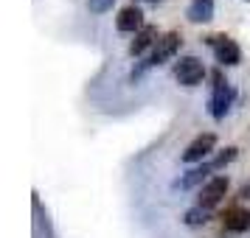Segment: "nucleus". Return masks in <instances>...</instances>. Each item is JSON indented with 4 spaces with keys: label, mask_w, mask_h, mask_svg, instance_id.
<instances>
[{
    "label": "nucleus",
    "mask_w": 250,
    "mask_h": 238,
    "mask_svg": "<svg viewBox=\"0 0 250 238\" xmlns=\"http://www.w3.org/2000/svg\"><path fill=\"white\" fill-rule=\"evenodd\" d=\"M230 160H236V148H225V151H222L219 157L200 163V165H197V168H191L188 174H186V177H183V180L174 182V188H183V191H188V188H197V185H200L203 180H208V177H211L214 171L225 168V165L230 163Z\"/></svg>",
    "instance_id": "nucleus-1"
},
{
    "label": "nucleus",
    "mask_w": 250,
    "mask_h": 238,
    "mask_svg": "<svg viewBox=\"0 0 250 238\" xmlns=\"http://www.w3.org/2000/svg\"><path fill=\"white\" fill-rule=\"evenodd\" d=\"M177 48H180V34H174V31L163 34L158 42H155V48H152L149 59H144V62H141V65L132 70V79H138V76H141V73H144L146 68H155V65H163V62H169V59L177 54Z\"/></svg>",
    "instance_id": "nucleus-2"
},
{
    "label": "nucleus",
    "mask_w": 250,
    "mask_h": 238,
    "mask_svg": "<svg viewBox=\"0 0 250 238\" xmlns=\"http://www.w3.org/2000/svg\"><path fill=\"white\" fill-rule=\"evenodd\" d=\"M230 101H233V87L222 79V73L216 70L214 73V92H211V115L216 121H222L225 112L230 110Z\"/></svg>",
    "instance_id": "nucleus-3"
},
{
    "label": "nucleus",
    "mask_w": 250,
    "mask_h": 238,
    "mask_svg": "<svg viewBox=\"0 0 250 238\" xmlns=\"http://www.w3.org/2000/svg\"><path fill=\"white\" fill-rule=\"evenodd\" d=\"M174 79L180 81L183 87H197V84H203V79H205L203 62L197 56H183L180 62L174 65Z\"/></svg>",
    "instance_id": "nucleus-4"
},
{
    "label": "nucleus",
    "mask_w": 250,
    "mask_h": 238,
    "mask_svg": "<svg viewBox=\"0 0 250 238\" xmlns=\"http://www.w3.org/2000/svg\"><path fill=\"white\" fill-rule=\"evenodd\" d=\"M208 45L214 48V56L219 65H239L242 62V51H239V45L230 39V37L225 34H216V37H208Z\"/></svg>",
    "instance_id": "nucleus-5"
},
{
    "label": "nucleus",
    "mask_w": 250,
    "mask_h": 238,
    "mask_svg": "<svg viewBox=\"0 0 250 238\" xmlns=\"http://www.w3.org/2000/svg\"><path fill=\"white\" fill-rule=\"evenodd\" d=\"M228 193V177H211L208 182H203V188H200V196H197V204L205 207V210H211L216 204L225 199Z\"/></svg>",
    "instance_id": "nucleus-6"
},
{
    "label": "nucleus",
    "mask_w": 250,
    "mask_h": 238,
    "mask_svg": "<svg viewBox=\"0 0 250 238\" xmlns=\"http://www.w3.org/2000/svg\"><path fill=\"white\" fill-rule=\"evenodd\" d=\"M214 146H216V137L214 135L194 137L191 143L186 146V151H183V163H203V160H208V154L214 151Z\"/></svg>",
    "instance_id": "nucleus-7"
},
{
    "label": "nucleus",
    "mask_w": 250,
    "mask_h": 238,
    "mask_svg": "<svg viewBox=\"0 0 250 238\" xmlns=\"http://www.w3.org/2000/svg\"><path fill=\"white\" fill-rule=\"evenodd\" d=\"M115 28H118V31H124V34H132V31L138 34V31L144 28V12H141L138 6H124V9L118 12Z\"/></svg>",
    "instance_id": "nucleus-8"
},
{
    "label": "nucleus",
    "mask_w": 250,
    "mask_h": 238,
    "mask_svg": "<svg viewBox=\"0 0 250 238\" xmlns=\"http://www.w3.org/2000/svg\"><path fill=\"white\" fill-rule=\"evenodd\" d=\"M222 224L228 233H245V230H250V210L248 207H230L222 216Z\"/></svg>",
    "instance_id": "nucleus-9"
},
{
    "label": "nucleus",
    "mask_w": 250,
    "mask_h": 238,
    "mask_svg": "<svg viewBox=\"0 0 250 238\" xmlns=\"http://www.w3.org/2000/svg\"><path fill=\"white\" fill-rule=\"evenodd\" d=\"M158 39H160L158 28H155V25H144V28L135 34V39L129 42V54H132V56H141V54H144L146 48H152Z\"/></svg>",
    "instance_id": "nucleus-10"
},
{
    "label": "nucleus",
    "mask_w": 250,
    "mask_h": 238,
    "mask_svg": "<svg viewBox=\"0 0 250 238\" xmlns=\"http://www.w3.org/2000/svg\"><path fill=\"white\" fill-rule=\"evenodd\" d=\"M186 17L191 23H211L214 20V0H191Z\"/></svg>",
    "instance_id": "nucleus-11"
},
{
    "label": "nucleus",
    "mask_w": 250,
    "mask_h": 238,
    "mask_svg": "<svg viewBox=\"0 0 250 238\" xmlns=\"http://www.w3.org/2000/svg\"><path fill=\"white\" fill-rule=\"evenodd\" d=\"M208 219H211V210H205V207H200V204L191 207V210H186V216H183V221H186L188 227H200V224H205Z\"/></svg>",
    "instance_id": "nucleus-12"
},
{
    "label": "nucleus",
    "mask_w": 250,
    "mask_h": 238,
    "mask_svg": "<svg viewBox=\"0 0 250 238\" xmlns=\"http://www.w3.org/2000/svg\"><path fill=\"white\" fill-rule=\"evenodd\" d=\"M113 6H115V0H87V9L93 14H104V12H110Z\"/></svg>",
    "instance_id": "nucleus-13"
},
{
    "label": "nucleus",
    "mask_w": 250,
    "mask_h": 238,
    "mask_svg": "<svg viewBox=\"0 0 250 238\" xmlns=\"http://www.w3.org/2000/svg\"><path fill=\"white\" fill-rule=\"evenodd\" d=\"M146 3H158V0H146Z\"/></svg>",
    "instance_id": "nucleus-14"
}]
</instances>
